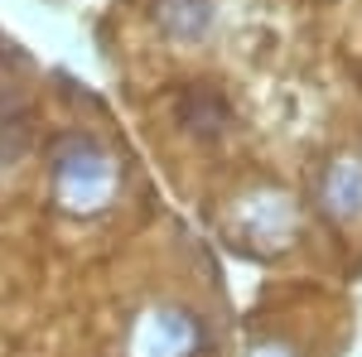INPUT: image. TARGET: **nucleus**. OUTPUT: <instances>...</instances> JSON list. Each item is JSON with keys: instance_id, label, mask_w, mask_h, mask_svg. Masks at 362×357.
<instances>
[{"instance_id": "f257e3e1", "label": "nucleus", "mask_w": 362, "mask_h": 357, "mask_svg": "<svg viewBox=\"0 0 362 357\" xmlns=\"http://www.w3.org/2000/svg\"><path fill=\"white\" fill-rule=\"evenodd\" d=\"M174 116H179L184 131H194L203 140L223 136L227 126H232V111H227L223 92H213V87H184L179 102H174Z\"/></svg>"}]
</instances>
